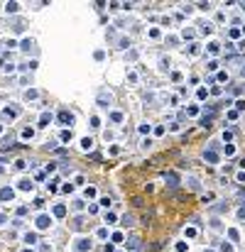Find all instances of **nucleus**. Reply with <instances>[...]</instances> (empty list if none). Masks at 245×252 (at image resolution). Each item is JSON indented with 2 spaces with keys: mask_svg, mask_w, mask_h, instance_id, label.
<instances>
[{
  "mask_svg": "<svg viewBox=\"0 0 245 252\" xmlns=\"http://www.w3.org/2000/svg\"><path fill=\"white\" fill-rule=\"evenodd\" d=\"M59 123L61 125H74V115L69 110H59Z\"/></svg>",
  "mask_w": 245,
  "mask_h": 252,
  "instance_id": "obj_1",
  "label": "nucleus"
},
{
  "mask_svg": "<svg viewBox=\"0 0 245 252\" xmlns=\"http://www.w3.org/2000/svg\"><path fill=\"white\" fill-rule=\"evenodd\" d=\"M76 250H78V252H88V250H91V240H88V237L76 240Z\"/></svg>",
  "mask_w": 245,
  "mask_h": 252,
  "instance_id": "obj_2",
  "label": "nucleus"
},
{
  "mask_svg": "<svg viewBox=\"0 0 245 252\" xmlns=\"http://www.w3.org/2000/svg\"><path fill=\"white\" fill-rule=\"evenodd\" d=\"M12 196H15V191L10 189V186L0 189V201H12Z\"/></svg>",
  "mask_w": 245,
  "mask_h": 252,
  "instance_id": "obj_3",
  "label": "nucleus"
},
{
  "mask_svg": "<svg viewBox=\"0 0 245 252\" xmlns=\"http://www.w3.org/2000/svg\"><path fill=\"white\" fill-rule=\"evenodd\" d=\"M49 225H52V218H49V216H39V218H37V228H39V230H44V228H49Z\"/></svg>",
  "mask_w": 245,
  "mask_h": 252,
  "instance_id": "obj_4",
  "label": "nucleus"
},
{
  "mask_svg": "<svg viewBox=\"0 0 245 252\" xmlns=\"http://www.w3.org/2000/svg\"><path fill=\"white\" fill-rule=\"evenodd\" d=\"M164 181H167L169 186H176V184H179V176H176L174 171H167V174H164Z\"/></svg>",
  "mask_w": 245,
  "mask_h": 252,
  "instance_id": "obj_5",
  "label": "nucleus"
},
{
  "mask_svg": "<svg viewBox=\"0 0 245 252\" xmlns=\"http://www.w3.org/2000/svg\"><path fill=\"white\" fill-rule=\"evenodd\" d=\"M49 123H52V115L49 113H42L39 115V127H49Z\"/></svg>",
  "mask_w": 245,
  "mask_h": 252,
  "instance_id": "obj_6",
  "label": "nucleus"
},
{
  "mask_svg": "<svg viewBox=\"0 0 245 252\" xmlns=\"http://www.w3.org/2000/svg\"><path fill=\"white\" fill-rule=\"evenodd\" d=\"M98 103H101L103 108H108V103H110V93H98Z\"/></svg>",
  "mask_w": 245,
  "mask_h": 252,
  "instance_id": "obj_7",
  "label": "nucleus"
},
{
  "mask_svg": "<svg viewBox=\"0 0 245 252\" xmlns=\"http://www.w3.org/2000/svg\"><path fill=\"white\" fill-rule=\"evenodd\" d=\"M32 47H35V42H32V39H22V44H20V49H22V52H30Z\"/></svg>",
  "mask_w": 245,
  "mask_h": 252,
  "instance_id": "obj_8",
  "label": "nucleus"
},
{
  "mask_svg": "<svg viewBox=\"0 0 245 252\" xmlns=\"http://www.w3.org/2000/svg\"><path fill=\"white\" fill-rule=\"evenodd\" d=\"M128 247H130V250H140L142 245H140V240H137V237H130V240H128Z\"/></svg>",
  "mask_w": 245,
  "mask_h": 252,
  "instance_id": "obj_9",
  "label": "nucleus"
},
{
  "mask_svg": "<svg viewBox=\"0 0 245 252\" xmlns=\"http://www.w3.org/2000/svg\"><path fill=\"white\" fill-rule=\"evenodd\" d=\"M32 186H35V184H32L30 179H22V181H20V189L22 191H32Z\"/></svg>",
  "mask_w": 245,
  "mask_h": 252,
  "instance_id": "obj_10",
  "label": "nucleus"
},
{
  "mask_svg": "<svg viewBox=\"0 0 245 252\" xmlns=\"http://www.w3.org/2000/svg\"><path fill=\"white\" fill-rule=\"evenodd\" d=\"M81 147H83V149L88 152V149L93 147V140H91V137H83V140H81Z\"/></svg>",
  "mask_w": 245,
  "mask_h": 252,
  "instance_id": "obj_11",
  "label": "nucleus"
},
{
  "mask_svg": "<svg viewBox=\"0 0 245 252\" xmlns=\"http://www.w3.org/2000/svg\"><path fill=\"white\" fill-rule=\"evenodd\" d=\"M204 159H206V162H211V164H213V162H216V159H218V154H216V152H213V149H209V152H206V154H204Z\"/></svg>",
  "mask_w": 245,
  "mask_h": 252,
  "instance_id": "obj_12",
  "label": "nucleus"
},
{
  "mask_svg": "<svg viewBox=\"0 0 245 252\" xmlns=\"http://www.w3.org/2000/svg\"><path fill=\"white\" fill-rule=\"evenodd\" d=\"M64 213H66L64 206H54V216H57V218H64Z\"/></svg>",
  "mask_w": 245,
  "mask_h": 252,
  "instance_id": "obj_13",
  "label": "nucleus"
},
{
  "mask_svg": "<svg viewBox=\"0 0 245 252\" xmlns=\"http://www.w3.org/2000/svg\"><path fill=\"white\" fill-rule=\"evenodd\" d=\"M5 10H7V12H17V10H20V5H17V2H7V5H5Z\"/></svg>",
  "mask_w": 245,
  "mask_h": 252,
  "instance_id": "obj_14",
  "label": "nucleus"
},
{
  "mask_svg": "<svg viewBox=\"0 0 245 252\" xmlns=\"http://www.w3.org/2000/svg\"><path fill=\"white\" fill-rule=\"evenodd\" d=\"M15 115H17V110H10V108H5V110H2V118H10V120H12Z\"/></svg>",
  "mask_w": 245,
  "mask_h": 252,
  "instance_id": "obj_15",
  "label": "nucleus"
},
{
  "mask_svg": "<svg viewBox=\"0 0 245 252\" xmlns=\"http://www.w3.org/2000/svg\"><path fill=\"white\" fill-rule=\"evenodd\" d=\"M32 135H35V130H30V127L22 130V140H32Z\"/></svg>",
  "mask_w": 245,
  "mask_h": 252,
  "instance_id": "obj_16",
  "label": "nucleus"
},
{
  "mask_svg": "<svg viewBox=\"0 0 245 252\" xmlns=\"http://www.w3.org/2000/svg\"><path fill=\"white\" fill-rule=\"evenodd\" d=\"M59 140H61V142H69V140H71V132H69V130H61Z\"/></svg>",
  "mask_w": 245,
  "mask_h": 252,
  "instance_id": "obj_17",
  "label": "nucleus"
},
{
  "mask_svg": "<svg viewBox=\"0 0 245 252\" xmlns=\"http://www.w3.org/2000/svg\"><path fill=\"white\" fill-rule=\"evenodd\" d=\"M25 242H27V245L37 242V235H35V233H27V235H25Z\"/></svg>",
  "mask_w": 245,
  "mask_h": 252,
  "instance_id": "obj_18",
  "label": "nucleus"
},
{
  "mask_svg": "<svg viewBox=\"0 0 245 252\" xmlns=\"http://www.w3.org/2000/svg\"><path fill=\"white\" fill-rule=\"evenodd\" d=\"M110 120L113 123H123V113H110Z\"/></svg>",
  "mask_w": 245,
  "mask_h": 252,
  "instance_id": "obj_19",
  "label": "nucleus"
},
{
  "mask_svg": "<svg viewBox=\"0 0 245 252\" xmlns=\"http://www.w3.org/2000/svg\"><path fill=\"white\" fill-rule=\"evenodd\" d=\"M37 95H39V93H37V91H27V93H25V98H27V100H35Z\"/></svg>",
  "mask_w": 245,
  "mask_h": 252,
  "instance_id": "obj_20",
  "label": "nucleus"
},
{
  "mask_svg": "<svg viewBox=\"0 0 245 252\" xmlns=\"http://www.w3.org/2000/svg\"><path fill=\"white\" fill-rule=\"evenodd\" d=\"M15 166H17V169H25V166H27V162H25V159H17V162H15Z\"/></svg>",
  "mask_w": 245,
  "mask_h": 252,
  "instance_id": "obj_21",
  "label": "nucleus"
},
{
  "mask_svg": "<svg viewBox=\"0 0 245 252\" xmlns=\"http://www.w3.org/2000/svg\"><path fill=\"white\" fill-rule=\"evenodd\" d=\"M74 228H76V230H78V228H83V218H76V220H74Z\"/></svg>",
  "mask_w": 245,
  "mask_h": 252,
  "instance_id": "obj_22",
  "label": "nucleus"
},
{
  "mask_svg": "<svg viewBox=\"0 0 245 252\" xmlns=\"http://www.w3.org/2000/svg\"><path fill=\"white\" fill-rule=\"evenodd\" d=\"M113 242H123V233H115L113 235Z\"/></svg>",
  "mask_w": 245,
  "mask_h": 252,
  "instance_id": "obj_23",
  "label": "nucleus"
},
{
  "mask_svg": "<svg viewBox=\"0 0 245 252\" xmlns=\"http://www.w3.org/2000/svg\"><path fill=\"white\" fill-rule=\"evenodd\" d=\"M140 132H142V135H147V132H150V125H147V123H145V125H140Z\"/></svg>",
  "mask_w": 245,
  "mask_h": 252,
  "instance_id": "obj_24",
  "label": "nucleus"
},
{
  "mask_svg": "<svg viewBox=\"0 0 245 252\" xmlns=\"http://www.w3.org/2000/svg\"><path fill=\"white\" fill-rule=\"evenodd\" d=\"M238 218H245V208H240V211H238Z\"/></svg>",
  "mask_w": 245,
  "mask_h": 252,
  "instance_id": "obj_25",
  "label": "nucleus"
},
{
  "mask_svg": "<svg viewBox=\"0 0 245 252\" xmlns=\"http://www.w3.org/2000/svg\"><path fill=\"white\" fill-rule=\"evenodd\" d=\"M5 220H7V218H5L2 213H0V225H5Z\"/></svg>",
  "mask_w": 245,
  "mask_h": 252,
  "instance_id": "obj_26",
  "label": "nucleus"
},
{
  "mask_svg": "<svg viewBox=\"0 0 245 252\" xmlns=\"http://www.w3.org/2000/svg\"><path fill=\"white\" fill-rule=\"evenodd\" d=\"M243 76H245V66H243Z\"/></svg>",
  "mask_w": 245,
  "mask_h": 252,
  "instance_id": "obj_27",
  "label": "nucleus"
},
{
  "mask_svg": "<svg viewBox=\"0 0 245 252\" xmlns=\"http://www.w3.org/2000/svg\"><path fill=\"white\" fill-rule=\"evenodd\" d=\"M22 252H32V250H22Z\"/></svg>",
  "mask_w": 245,
  "mask_h": 252,
  "instance_id": "obj_28",
  "label": "nucleus"
},
{
  "mask_svg": "<svg viewBox=\"0 0 245 252\" xmlns=\"http://www.w3.org/2000/svg\"><path fill=\"white\" fill-rule=\"evenodd\" d=\"M243 32H245V27H243Z\"/></svg>",
  "mask_w": 245,
  "mask_h": 252,
  "instance_id": "obj_29",
  "label": "nucleus"
},
{
  "mask_svg": "<svg viewBox=\"0 0 245 252\" xmlns=\"http://www.w3.org/2000/svg\"><path fill=\"white\" fill-rule=\"evenodd\" d=\"M206 252H211V250H206Z\"/></svg>",
  "mask_w": 245,
  "mask_h": 252,
  "instance_id": "obj_30",
  "label": "nucleus"
}]
</instances>
